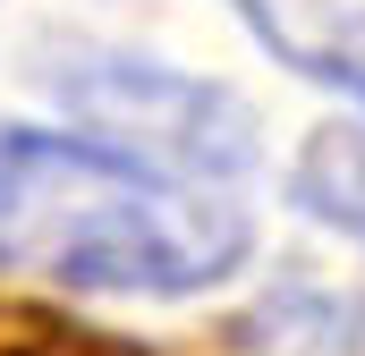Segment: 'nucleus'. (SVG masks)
<instances>
[{"mask_svg": "<svg viewBox=\"0 0 365 356\" xmlns=\"http://www.w3.org/2000/svg\"><path fill=\"white\" fill-rule=\"evenodd\" d=\"M230 17L272 68L365 110V0H230Z\"/></svg>", "mask_w": 365, "mask_h": 356, "instance_id": "7ed1b4c3", "label": "nucleus"}, {"mask_svg": "<svg viewBox=\"0 0 365 356\" xmlns=\"http://www.w3.org/2000/svg\"><path fill=\"white\" fill-rule=\"evenodd\" d=\"M255 255V221L230 187L153 170L86 127L0 119V271L68 297L179 305Z\"/></svg>", "mask_w": 365, "mask_h": 356, "instance_id": "f257e3e1", "label": "nucleus"}, {"mask_svg": "<svg viewBox=\"0 0 365 356\" xmlns=\"http://www.w3.org/2000/svg\"><path fill=\"white\" fill-rule=\"evenodd\" d=\"M289 204H297L314 229L365 246V119H331V127H314V136L297 145V162H289Z\"/></svg>", "mask_w": 365, "mask_h": 356, "instance_id": "20e7f679", "label": "nucleus"}, {"mask_svg": "<svg viewBox=\"0 0 365 356\" xmlns=\"http://www.w3.org/2000/svg\"><path fill=\"white\" fill-rule=\"evenodd\" d=\"M51 93L77 110L86 136H110L128 145L136 162L153 170L204 178V187H230V178L255 170V119L230 85H204V77H179L162 60H128V51H86L77 68L60 60Z\"/></svg>", "mask_w": 365, "mask_h": 356, "instance_id": "f03ea898", "label": "nucleus"}]
</instances>
